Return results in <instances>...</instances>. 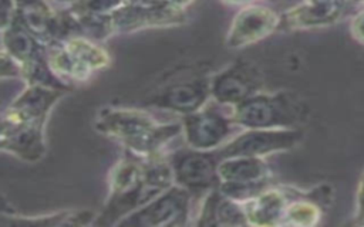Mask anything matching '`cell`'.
<instances>
[{
  "instance_id": "1",
  "label": "cell",
  "mask_w": 364,
  "mask_h": 227,
  "mask_svg": "<svg viewBox=\"0 0 364 227\" xmlns=\"http://www.w3.org/2000/svg\"><path fill=\"white\" fill-rule=\"evenodd\" d=\"M175 183L169 159L161 153L139 156L127 150L111 170L109 193L94 224H119Z\"/></svg>"
},
{
  "instance_id": "2",
  "label": "cell",
  "mask_w": 364,
  "mask_h": 227,
  "mask_svg": "<svg viewBox=\"0 0 364 227\" xmlns=\"http://www.w3.org/2000/svg\"><path fill=\"white\" fill-rule=\"evenodd\" d=\"M94 126L100 133L121 142L127 150L144 157L158 155L183 132L182 122L159 123L146 112L128 108L102 109Z\"/></svg>"
},
{
  "instance_id": "3",
  "label": "cell",
  "mask_w": 364,
  "mask_h": 227,
  "mask_svg": "<svg viewBox=\"0 0 364 227\" xmlns=\"http://www.w3.org/2000/svg\"><path fill=\"white\" fill-rule=\"evenodd\" d=\"M307 114V105L289 92H257L233 106V119L242 129H293Z\"/></svg>"
},
{
  "instance_id": "4",
  "label": "cell",
  "mask_w": 364,
  "mask_h": 227,
  "mask_svg": "<svg viewBox=\"0 0 364 227\" xmlns=\"http://www.w3.org/2000/svg\"><path fill=\"white\" fill-rule=\"evenodd\" d=\"M225 105L209 99L199 111L183 116V136L189 148L216 150L228 143L242 129L233 119V111L225 112Z\"/></svg>"
},
{
  "instance_id": "5",
  "label": "cell",
  "mask_w": 364,
  "mask_h": 227,
  "mask_svg": "<svg viewBox=\"0 0 364 227\" xmlns=\"http://www.w3.org/2000/svg\"><path fill=\"white\" fill-rule=\"evenodd\" d=\"M169 162L175 183L186 189L192 197H205L220 183L218 173L220 156L218 150L181 149L169 157Z\"/></svg>"
},
{
  "instance_id": "6",
  "label": "cell",
  "mask_w": 364,
  "mask_h": 227,
  "mask_svg": "<svg viewBox=\"0 0 364 227\" xmlns=\"http://www.w3.org/2000/svg\"><path fill=\"white\" fill-rule=\"evenodd\" d=\"M193 197L182 186L173 183L149 203L125 217L119 226L172 227L189 223Z\"/></svg>"
},
{
  "instance_id": "7",
  "label": "cell",
  "mask_w": 364,
  "mask_h": 227,
  "mask_svg": "<svg viewBox=\"0 0 364 227\" xmlns=\"http://www.w3.org/2000/svg\"><path fill=\"white\" fill-rule=\"evenodd\" d=\"M303 138L299 128L293 129H245L222 148L216 149L220 159L233 156L263 157L270 153L294 148Z\"/></svg>"
},
{
  "instance_id": "8",
  "label": "cell",
  "mask_w": 364,
  "mask_h": 227,
  "mask_svg": "<svg viewBox=\"0 0 364 227\" xmlns=\"http://www.w3.org/2000/svg\"><path fill=\"white\" fill-rule=\"evenodd\" d=\"M210 98V78L193 77L164 87L152 94L146 104L186 116L203 108Z\"/></svg>"
},
{
  "instance_id": "9",
  "label": "cell",
  "mask_w": 364,
  "mask_h": 227,
  "mask_svg": "<svg viewBox=\"0 0 364 227\" xmlns=\"http://www.w3.org/2000/svg\"><path fill=\"white\" fill-rule=\"evenodd\" d=\"M262 82V75L253 64L236 61L210 78L212 99L228 106H235L260 92Z\"/></svg>"
},
{
  "instance_id": "10",
  "label": "cell",
  "mask_w": 364,
  "mask_h": 227,
  "mask_svg": "<svg viewBox=\"0 0 364 227\" xmlns=\"http://www.w3.org/2000/svg\"><path fill=\"white\" fill-rule=\"evenodd\" d=\"M115 33H132L154 27L176 26L185 21V11L171 6L124 4L112 14Z\"/></svg>"
},
{
  "instance_id": "11",
  "label": "cell",
  "mask_w": 364,
  "mask_h": 227,
  "mask_svg": "<svg viewBox=\"0 0 364 227\" xmlns=\"http://www.w3.org/2000/svg\"><path fill=\"white\" fill-rule=\"evenodd\" d=\"M280 17L264 6L250 4L236 14L228 33L230 48H243L267 37L279 27Z\"/></svg>"
},
{
  "instance_id": "12",
  "label": "cell",
  "mask_w": 364,
  "mask_h": 227,
  "mask_svg": "<svg viewBox=\"0 0 364 227\" xmlns=\"http://www.w3.org/2000/svg\"><path fill=\"white\" fill-rule=\"evenodd\" d=\"M65 89L46 87V85H27L6 109L3 121L7 123L24 122H46V118L55 102L61 98Z\"/></svg>"
},
{
  "instance_id": "13",
  "label": "cell",
  "mask_w": 364,
  "mask_h": 227,
  "mask_svg": "<svg viewBox=\"0 0 364 227\" xmlns=\"http://www.w3.org/2000/svg\"><path fill=\"white\" fill-rule=\"evenodd\" d=\"M46 122H1V149L21 160L37 162L46 153Z\"/></svg>"
},
{
  "instance_id": "14",
  "label": "cell",
  "mask_w": 364,
  "mask_h": 227,
  "mask_svg": "<svg viewBox=\"0 0 364 227\" xmlns=\"http://www.w3.org/2000/svg\"><path fill=\"white\" fill-rule=\"evenodd\" d=\"M198 226H246L249 224L242 203L222 194L219 187L210 190L205 197L195 221Z\"/></svg>"
},
{
  "instance_id": "15",
  "label": "cell",
  "mask_w": 364,
  "mask_h": 227,
  "mask_svg": "<svg viewBox=\"0 0 364 227\" xmlns=\"http://www.w3.org/2000/svg\"><path fill=\"white\" fill-rule=\"evenodd\" d=\"M1 31L3 51L13 57L20 65L47 54L46 45L23 23L18 11L13 21L7 27L1 28Z\"/></svg>"
},
{
  "instance_id": "16",
  "label": "cell",
  "mask_w": 364,
  "mask_h": 227,
  "mask_svg": "<svg viewBox=\"0 0 364 227\" xmlns=\"http://www.w3.org/2000/svg\"><path fill=\"white\" fill-rule=\"evenodd\" d=\"M289 203V193L270 186L259 196L243 203V207L249 224L273 226L282 224Z\"/></svg>"
},
{
  "instance_id": "17",
  "label": "cell",
  "mask_w": 364,
  "mask_h": 227,
  "mask_svg": "<svg viewBox=\"0 0 364 227\" xmlns=\"http://www.w3.org/2000/svg\"><path fill=\"white\" fill-rule=\"evenodd\" d=\"M338 14L340 7L337 1H309L283 14L277 30H299L330 24Z\"/></svg>"
},
{
  "instance_id": "18",
  "label": "cell",
  "mask_w": 364,
  "mask_h": 227,
  "mask_svg": "<svg viewBox=\"0 0 364 227\" xmlns=\"http://www.w3.org/2000/svg\"><path fill=\"white\" fill-rule=\"evenodd\" d=\"M220 183H249L269 180V167L263 157L233 156L220 159L218 166Z\"/></svg>"
},
{
  "instance_id": "19",
  "label": "cell",
  "mask_w": 364,
  "mask_h": 227,
  "mask_svg": "<svg viewBox=\"0 0 364 227\" xmlns=\"http://www.w3.org/2000/svg\"><path fill=\"white\" fill-rule=\"evenodd\" d=\"M63 44L70 55L88 75L104 70L109 64V55L107 51L88 37L73 35L67 40H63Z\"/></svg>"
},
{
  "instance_id": "20",
  "label": "cell",
  "mask_w": 364,
  "mask_h": 227,
  "mask_svg": "<svg viewBox=\"0 0 364 227\" xmlns=\"http://www.w3.org/2000/svg\"><path fill=\"white\" fill-rule=\"evenodd\" d=\"M97 217L92 211L81 210V211H58L54 214L47 216H37V217H10L9 224L16 226H84L88 223H94L92 218Z\"/></svg>"
},
{
  "instance_id": "21",
  "label": "cell",
  "mask_w": 364,
  "mask_h": 227,
  "mask_svg": "<svg viewBox=\"0 0 364 227\" xmlns=\"http://www.w3.org/2000/svg\"><path fill=\"white\" fill-rule=\"evenodd\" d=\"M320 218V209L316 203L307 201L304 199L290 200L286 207L282 224H293V226H310L316 224Z\"/></svg>"
},
{
  "instance_id": "22",
  "label": "cell",
  "mask_w": 364,
  "mask_h": 227,
  "mask_svg": "<svg viewBox=\"0 0 364 227\" xmlns=\"http://www.w3.org/2000/svg\"><path fill=\"white\" fill-rule=\"evenodd\" d=\"M125 0H80L68 9L75 14H112Z\"/></svg>"
},
{
  "instance_id": "23",
  "label": "cell",
  "mask_w": 364,
  "mask_h": 227,
  "mask_svg": "<svg viewBox=\"0 0 364 227\" xmlns=\"http://www.w3.org/2000/svg\"><path fill=\"white\" fill-rule=\"evenodd\" d=\"M1 77H21V65L6 51H1Z\"/></svg>"
},
{
  "instance_id": "24",
  "label": "cell",
  "mask_w": 364,
  "mask_h": 227,
  "mask_svg": "<svg viewBox=\"0 0 364 227\" xmlns=\"http://www.w3.org/2000/svg\"><path fill=\"white\" fill-rule=\"evenodd\" d=\"M18 9L14 0H1V28L7 27L16 17Z\"/></svg>"
},
{
  "instance_id": "25",
  "label": "cell",
  "mask_w": 364,
  "mask_h": 227,
  "mask_svg": "<svg viewBox=\"0 0 364 227\" xmlns=\"http://www.w3.org/2000/svg\"><path fill=\"white\" fill-rule=\"evenodd\" d=\"M357 220L358 223L364 224V175L360 180L358 190H357Z\"/></svg>"
},
{
  "instance_id": "26",
  "label": "cell",
  "mask_w": 364,
  "mask_h": 227,
  "mask_svg": "<svg viewBox=\"0 0 364 227\" xmlns=\"http://www.w3.org/2000/svg\"><path fill=\"white\" fill-rule=\"evenodd\" d=\"M18 10H30V9H38L46 7L48 3L46 0H14Z\"/></svg>"
},
{
  "instance_id": "27",
  "label": "cell",
  "mask_w": 364,
  "mask_h": 227,
  "mask_svg": "<svg viewBox=\"0 0 364 227\" xmlns=\"http://www.w3.org/2000/svg\"><path fill=\"white\" fill-rule=\"evenodd\" d=\"M195 0H162L164 4L179 9V10H185V7H188L189 4H192Z\"/></svg>"
},
{
  "instance_id": "28",
  "label": "cell",
  "mask_w": 364,
  "mask_h": 227,
  "mask_svg": "<svg viewBox=\"0 0 364 227\" xmlns=\"http://www.w3.org/2000/svg\"><path fill=\"white\" fill-rule=\"evenodd\" d=\"M354 26H355V35L361 40V41H364V14L363 16H360V17H357V20L354 21Z\"/></svg>"
},
{
  "instance_id": "29",
  "label": "cell",
  "mask_w": 364,
  "mask_h": 227,
  "mask_svg": "<svg viewBox=\"0 0 364 227\" xmlns=\"http://www.w3.org/2000/svg\"><path fill=\"white\" fill-rule=\"evenodd\" d=\"M48 4H68V7L70 6H73V4H75V3H78L80 0H46Z\"/></svg>"
},
{
  "instance_id": "30",
  "label": "cell",
  "mask_w": 364,
  "mask_h": 227,
  "mask_svg": "<svg viewBox=\"0 0 364 227\" xmlns=\"http://www.w3.org/2000/svg\"><path fill=\"white\" fill-rule=\"evenodd\" d=\"M226 3H230V4H243V3H249V1H253V0H223Z\"/></svg>"
},
{
  "instance_id": "31",
  "label": "cell",
  "mask_w": 364,
  "mask_h": 227,
  "mask_svg": "<svg viewBox=\"0 0 364 227\" xmlns=\"http://www.w3.org/2000/svg\"><path fill=\"white\" fill-rule=\"evenodd\" d=\"M309 1H336V0H309Z\"/></svg>"
}]
</instances>
